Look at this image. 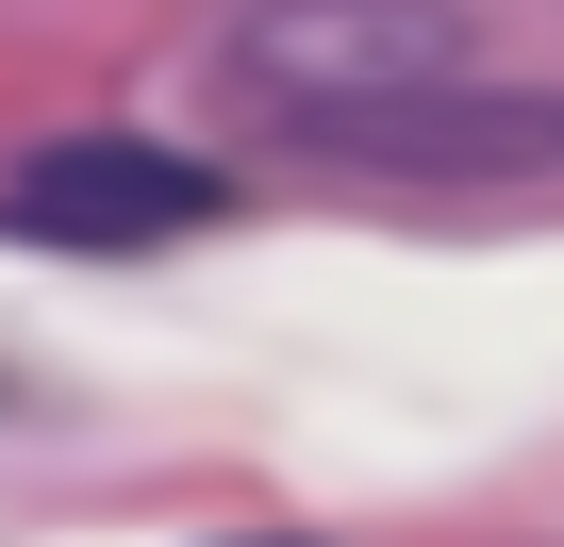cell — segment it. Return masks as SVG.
Here are the masks:
<instances>
[{"label": "cell", "instance_id": "obj_1", "mask_svg": "<svg viewBox=\"0 0 564 547\" xmlns=\"http://www.w3.org/2000/svg\"><path fill=\"white\" fill-rule=\"evenodd\" d=\"M216 216H232V183L199 150H150V133H51L0 166V232L67 249V265H133V249H183Z\"/></svg>", "mask_w": 564, "mask_h": 547}, {"label": "cell", "instance_id": "obj_2", "mask_svg": "<svg viewBox=\"0 0 564 547\" xmlns=\"http://www.w3.org/2000/svg\"><path fill=\"white\" fill-rule=\"evenodd\" d=\"M448 67H465V18H448V0H265V18H232V84L282 100V133L333 117V100L448 84Z\"/></svg>", "mask_w": 564, "mask_h": 547}, {"label": "cell", "instance_id": "obj_3", "mask_svg": "<svg viewBox=\"0 0 564 547\" xmlns=\"http://www.w3.org/2000/svg\"><path fill=\"white\" fill-rule=\"evenodd\" d=\"M232 547H316V530H232Z\"/></svg>", "mask_w": 564, "mask_h": 547}]
</instances>
